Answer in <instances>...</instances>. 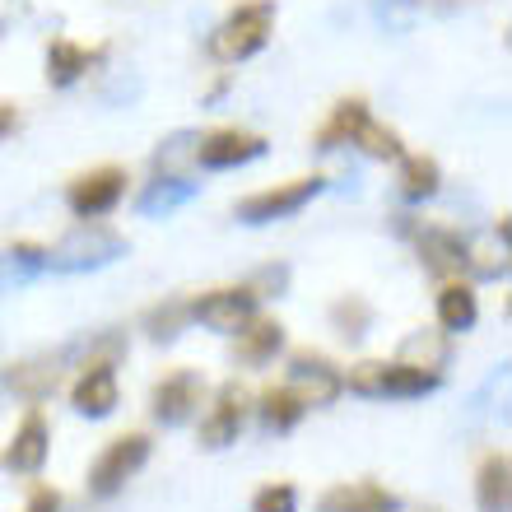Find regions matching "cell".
<instances>
[{"label":"cell","mask_w":512,"mask_h":512,"mask_svg":"<svg viewBox=\"0 0 512 512\" xmlns=\"http://www.w3.org/2000/svg\"><path fill=\"white\" fill-rule=\"evenodd\" d=\"M322 177H294V182H280V187H266V191H252L238 201V219L243 224H275V219H289L298 215L312 196H322Z\"/></svg>","instance_id":"4"},{"label":"cell","mask_w":512,"mask_h":512,"mask_svg":"<svg viewBox=\"0 0 512 512\" xmlns=\"http://www.w3.org/2000/svg\"><path fill=\"white\" fill-rule=\"evenodd\" d=\"M24 512H61V494H56L52 485H42L33 499H28V508Z\"/></svg>","instance_id":"34"},{"label":"cell","mask_w":512,"mask_h":512,"mask_svg":"<svg viewBox=\"0 0 512 512\" xmlns=\"http://www.w3.org/2000/svg\"><path fill=\"white\" fill-rule=\"evenodd\" d=\"M350 145H359V149H364V154H368V159H405L401 135L391 131V126L373 122V117H368V122L359 126V135H354Z\"/></svg>","instance_id":"28"},{"label":"cell","mask_w":512,"mask_h":512,"mask_svg":"<svg viewBox=\"0 0 512 512\" xmlns=\"http://www.w3.org/2000/svg\"><path fill=\"white\" fill-rule=\"evenodd\" d=\"M117 256H126V238L122 233L103 229L94 219H84L61 238L56 247H47V270H66V275H84V270H103Z\"/></svg>","instance_id":"1"},{"label":"cell","mask_w":512,"mask_h":512,"mask_svg":"<svg viewBox=\"0 0 512 512\" xmlns=\"http://www.w3.org/2000/svg\"><path fill=\"white\" fill-rule=\"evenodd\" d=\"M331 322H336V331L345 340H364L368 326H373V308H368L359 294H350V298H340L336 308H331Z\"/></svg>","instance_id":"29"},{"label":"cell","mask_w":512,"mask_h":512,"mask_svg":"<svg viewBox=\"0 0 512 512\" xmlns=\"http://www.w3.org/2000/svg\"><path fill=\"white\" fill-rule=\"evenodd\" d=\"M447 359H452V340H447V331L419 326V331H410V336L401 340V364H410V368L438 373V368H447Z\"/></svg>","instance_id":"18"},{"label":"cell","mask_w":512,"mask_h":512,"mask_svg":"<svg viewBox=\"0 0 512 512\" xmlns=\"http://www.w3.org/2000/svg\"><path fill=\"white\" fill-rule=\"evenodd\" d=\"M475 499H480V512H512V461L503 457V452L485 457Z\"/></svg>","instance_id":"20"},{"label":"cell","mask_w":512,"mask_h":512,"mask_svg":"<svg viewBox=\"0 0 512 512\" xmlns=\"http://www.w3.org/2000/svg\"><path fill=\"white\" fill-rule=\"evenodd\" d=\"M42 270H47V247H38V243H14L0 252V284L5 280L24 284L33 275H42Z\"/></svg>","instance_id":"26"},{"label":"cell","mask_w":512,"mask_h":512,"mask_svg":"<svg viewBox=\"0 0 512 512\" xmlns=\"http://www.w3.org/2000/svg\"><path fill=\"white\" fill-rule=\"evenodd\" d=\"M196 145H201L196 131H173L159 149H154V173L159 177H191V168H196Z\"/></svg>","instance_id":"24"},{"label":"cell","mask_w":512,"mask_h":512,"mask_svg":"<svg viewBox=\"0 0 512 512\" xmlns=\"http://www.w3.org/2000/svg\"><path fill=\"white\" fill-rule=\"evenodd\" d=\"M480 322V303H475V289L461 280H447L443 294H438V326H443L447 336H457V331H471Z\"/></svg>","instance_id":"19"},{"label":"cell","mask_w":512,"mask_h":512,"mask_svg":"<svg viewBox=\"0 0 512 512\" xmlns=\"http://www.w3.org/2000/svg\"><path fill=\"white\" fill-rule=\"evenodd\" d=\"M284 284H289V270L270 266V270H261V275H252V284H247V289H252L256 298H270V294H280Z\"/></svg>","instance_id":"33"},{"label":"cell","mask_w":512,"mask_h":512,"mask_svg":"<svg viewBox=\"0 0 512 512\" xmlns=\"http://www.w3.org/2000/svg\"><path fill=\"white\" fill-rule=\"evenodd\" d=\"M70 401H75V410H80L84 419H108L112 410H117V401H122L117 368H108V364L84 368L80 382H75V391H70Z\"/></svg>","instance_id":"14"},{"label":"cell","mask_w":512,"mask_h":512,"mask_svg":"<svg viewBox=\"0 0 512 512\" xmlns=\"http://www.w3.org/2000/svg\"><path fill=\"white\" fill-rule=\"evenodd\" d=\"M270 28H275V5L270 0H247L210 33V56L224 61V66H238V61H247V56L266 47Z\"/></svg>","instance_id":"2"},{"label":"cell","mask_w":512,"mask_h":512,"mask_svg":"<svg viewBox=\"0 0 512 512\" xmlns=\"http://www.w3.org/2000/svg\"><path fill=\"white\" fill-rule=\"evenodd\" d=\"M66 350L56 354H42V359H24V364H14L5 373V387L14 396H24V401H47L56 387H61V373H66Z\"/></svg>","instance_id":"13"},{"label":"cell","mask_w":512,"mask_h":512,"mask_svg":"<svg viewBox=\"0 0 512 512\" xmlns=\"http://www.w3.org/2000/svg\"><path fill=\"white\" fill-rule=\"evenodd\" d=\"M396 494H387L382 485H336L331 494H322V512H396Z\"/></svg>","instance_id":"17"},{"label":"cell","mask_w":512,"mask_h":512,"mask_svg":"<svg viewBox=\"0 0 512 512\" xmlns=\"http://www.w3.org/2000/svg\"><path fill=\"white\" fill-rule=\"evenodd\" d=\"M256 303H261V298H256L247 284H238V289H210V294H201L196 303H187V308H191V317L201 326H210V331H243L256 317Z\"/></svg>","instance_id":"9"},{"label":"cell","mask_w":512,"mask_h":512,"mask_svg":"<svg viewBox=\"0 0 512 512\" xmlns=\"http://www.w3.org/2000/svg\"><path fill=\"white\" fill-rule=\"evenodd\" d=\"M261 154H266V140L256 131H238V126H219V131L201 135V145H196V163L210 168V173L243 168V163L261 159Z\"/></svg>","instance_id":"8"},{"label":"cell","mask_w":512,"mask_h":512,"mask_svg":"<svg viewBox=\"0 0 512 512\" xmlns=\"http://www.w3.org/2000/svg\"><path fill=\"white\" fill-rule=\"evenodd\" d=\"M419 261H424L429 275L452 280V275L466 270V243H461L452 229H424L419 233Z\"/></svg>","instance_id":"16"},{"label":"cell","mask_w":512,"mask_h":512,"mask_svg":"<svg viewBox=\"0 0 512 512\" xmlns=\"http://www.w3.org/2000/svg\"><path fill=\"white\" fill-rule=\"evenodd\" d=\"M373 112H368L364 98H340L336 112H331V122L317 131V149H336V145H350L354 135H359V126L368 122Z\"/></svg>","instance_id":"22"},{"label":"cell","mask_w":512,"mask_h":512,"mask_svg":"<svg viewBox=\"0 0 512 512\" xmlns=\"http://www.w3.org/2000/svg\"><path fill=\"white\" fill-rule=\"evenodd\" d=\"M201 401H205L201 373L182 368V373H173V378H163L159 387H154V419H159L163 429H177V424H187V419L201 410Z\"/></svg>","instance_id":"10"},{"label":"cell","mask_w":512,"mask_h":512,"mask_svg":"<svg viewBox=\"0 0 512 512\" xmlns=\"http://www.w3.org/2000/svg\"><path fill=\"white\" fill-rule=\"evenodd\" d=\"M438 387V373H424V368L410 364H382V359H364V364L350 368V391L359 396H378V401H410V396H429Z\"/></svg>","instance_id":"3"},{"label":"cell","mask_w":512,"mask_h":512,"mask_svg":"<svg viewBox=\"0 0 512 512\" xmlns=\"http://www.w3.org/2000/svg\"><path fill=\"white\" fill-rule=\"evenodd\" d=\"M126 196V168H94V173H84L70 182L66 201L70 210L80 219H98V215H112Z\"/></svg>","instance_id":"7"},{"label":"cell","mask_w":512,"mask_h":512,"mask_svg":"<svg viewBox=\"0 0 512 512\" xmlns=\"http://www.w3.org/2000/svg\"><path fill=\"white\" fill-rule=\"evenodd\" d=\"M98 61H103V47H80V42H70V38H56L52 47H47V84L70 89V84L84 80Z\"/></svg>","instance_id":"15"},{"label":"cell","mask_w":512,"mask_h":512,"mask_svg":"<svg viewBox=\"0 0 512 512\" xmlns=\"http://www.w3.org/2000/svg\"><path fill=\"white\" fill-rule=\"evenodd\" d=\"M145 461H149L145 433H122V438H112V443L103 447V457L94 461V471H89V494H94V499H112Z\"/></svg>","instance_id":"5"},{"label":"cell","mask_w":512,"mask_h":512,"mask_svg":"<svg viewBox=\"0 0 512 512\" xmlns=\"http://www.w3.org/2000/svg\"><path fill=\"white\" fill-rule=\"evenodd\" d=\"M284 350V326L280 322H247L238 331V359L243 364H270L275 354Z\"/></svg>","instance_id":"23"},{"label":"cell","mask_w":512,"mask_h":512,"mask_svg":"<svg viewBox=\"0 0 512 512\" xmlns=\"http://www.w3.org/2000/svg\"><path fill=\"white\" fill-rule=\"evenodd\" d=\"M47 447H52V429H47V415L42 410H28L19 419V429H14L10 447H5V471L14 475H38L42 461H47Z\"/></svg>","instance_id":"12"},{"label":"cell","mask_w":512,"mask_h":512,"mask_svg":"<svg viewBox=\"0 0 512 512\" xmlns=\"http://www.w3.org/2000/svg\"><path fill=\"white\" fill-rule=\"evenodd\" d=\"M303 410H308V405L298 401L289 387H270L266 396H261V424H266L270 433H289L298 419H303Z\"/></svg>","instance_id":"27"},{"label":"cell","mask_w":512,"mask_h":512,"mask_svg":"<svg viewBox=\"0 0 512 512\" xmlns=\"http://www.w3.org/2000/svg\"><path fill=\"white\" fill-rule=\"evenodd\" d=\"M196 182L191 177H154L145 187V196H140V215L145 219H168L173 210H182V205L196 196Z\"/></svg>","instance_id":"21"},{"label":"cell","mask_w":512,"mask_h":512,"mask_svg":"<svg viewBox=\"0 0 512 512\" xmlns=\"http://www.w3.org/2000/svg\"><path fill=\"white\" fill-rule=\"evenodd\" d=\"M243 419H247V391L238 382H224L210 405V415L201 419V447L219 452V447L238 443V433H243Z\"/></svg>","instance_id":"11"},{"label":"cell","mask_w":512,"mask_h":512,"mask_svg":"<svg viewBox=\"0 0 512 512\" xmlns=\"http://www.w3.org/2000/svg\"><path fill=\"white\" fill-rule=\"evenodd\" d=\"M284 387L294 391L303 405H331L345 391V378H340V368L326 359V354H294L289 359V378H284Z\"/></svg>","instance_id":"6"},{"label":"cell","mask_w":512,"mask_h":512,"mask_svg":"<svg viewBox=\"0 0 512 512\" xmlns=\"http://www.w3.org/2000/svg\"><path fill=\"white\" fill-rule=\"evenodd\" d=\"M298 508V489L294 485H266V489H256V499H252V512H294Z\"/></svg>","instance_id":"32"},{"label":"cell","mask_w":512,"mask_h":512,"mask_svg":"<svg viewBox=\"0 0 512 512\" xmlns=\"http://www.w3.org/2000/svg\"><path fill=\"white\" fill-rule=\"evenodd\" d=\"M191 317V308L182 303V298H168V303H159V308L145 317V326H149V336L154 340H173L177 331H182V322Z\"/></svg>","instance_id":"30"},{"label":"cell","mask_w":512,"mask_h":512,"mask_svg":"<svg viewBox=\"0 0 512 512\" xmlns=\"http://www.w3.org/2000/svg\"><path fill=\"white\" fill-rule=\"evenodd\" d=\"M508 247H494V243H480L471 247L466 243V270H475L480 280H499V275H508Z\"/></svg>","instance_id":"31"},{"label":"cell","mask_w":512,"mask_h":512,"mask_svg":"<svg viewBox=\"0 0 512 512\" xmlns=\"http://www.w3.org/2000/svg\"><path fill=\"white\" fill-rule=\"evenodd\" d=\"M396 187H401L405 201H433L438 187H443V173H438V163L415 154V159H401V177H396Z\"/></svg>","instance_id":"25"},{"label":"cell","mask_w":512,"mask_h":512,"mask_svg":"<svg viewBox=\"0 0 512 512\" xmlns=\"http://www.w3.org/2000/svg\"><path fill=\"white\" fill-rule=\"evenodd\" d=\"M14 126H19V112H14V103H0V135H10Z\"/></svg>","instance_id":"35"}]
</instances>
